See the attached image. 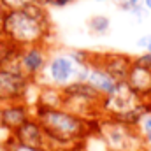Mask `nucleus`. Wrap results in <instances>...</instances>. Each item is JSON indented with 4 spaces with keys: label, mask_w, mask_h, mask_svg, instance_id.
I'll use <instances>...</instances> for the list:
<instances>
[{
    "label": "nucleus",
    "mask_w": 151,
    "mask_h": 151,
    "mask_svg": "<svg viewBox=\"0 0 151 151\" xmlns=\"http://www.w3.org/2000/svg\"><path fill=\"white\" fill-rule=\"evenodd\" d=\"M51 51H53V47L47 44H34V46L19 47V53H18L16 60L12 62V65L16 69H19L28 79L37 81L47 65Z\"/></svg>",
    "instance_id": "obj_6"
},
{
    "label": "nucleus",
    "mask_w": 151,
    "mask_h": 151,
    "mask_svg": "<svg viewBox=\"0 0 151 151\" xmlns=\"http://www.w3.org/2000/svg\"><path fill=\"white\" fill-rule=\"evenodd\" d=\"M137 128H139L146 146H151V111H146L141 116V119L137 121Z\"/></svg>",
    "instance_id": "obj_15"
},
{
    "label": "nucleus",
    "mask_w": 151,
    "mask_h": 151,
    "mask_svg": "<svg viewBox=\"0 0 151 151\" xmlns=\"http://www.w3.org/2000/svg\"><path fill=\"white\" fill-rule=\"evenodd\" d=\"M135 63H137V65H142L144 69H148L151 72V51H146V53L135 56Z\"/></svg>",
    "instance_id": "obj_18"
},
{
    "label": "nucleus",
    "mask_w": 151,
    "mask_h": 151,
    "mask_svg": "<svg viewBox=\"0 0 151 151\" xmlns=\"http://www.w3.org/2000/svg\"><path fill=\"white\" fill-rule=\"evenodd\" d=\"M97 134L104 141L106 148L111 151H141L146 148L137 125L109 116H102L99 119Z\"/></svg>",
    "instance_id": "obj_4"
},
{
    "label": "nucleus",
    "mask_w": 151,
    "mask_h": 151,
    "mask_svg": "<svg viewBox=\"0 0 151 151\" xmlns=\"http://www.w3.org/2000/svg\"><path fill=\"white\" fill-rule=\"evenodd\" d=\"M127 84L141 97L148 95V93H151V72L148 69H144L142 65L134 63V67L128 74V79H127Z\"/></svg>",
    "instance_id": "obj_12"
},
{
    "label": "nucleus",
    "mask_w": 151,
    "mask_h": 151,
    "mask_svg": "<svg viewBox=\"0 0 151 151\" xmlns=\"http://www.w3.org/2000/svg\"><path fill=\"white\" fill-rule=\"evenodd\" d=\"M86 30L91 35H106L111 30V19L106 14H93L86 21Z\"/></svg>",
    "instance_id": "obj_13"
},
{
    "label": "nucleus",
    "mask_w": 151,
    "mask_h": 151,
    "mask_svg": "<svg viewBox=\"0 0 151 151\" xmlns=\"http://www.w3.org/2000/svg\"><path fill=\"white\" fill-rule=\"evenodd\" d=\"M95 2H114V0H95Z\"/></svg>",
    "instance_id": "obj_23"
},
{
    "label": "nucleus",
    "mask_w": 151,
    "mask_h": 151,
    "mask_svg": "<svg viewBox=\"0 0 151 151\" xmlns=\"http://www.w3.org/2000/svg\"><path fill=\"white\" fill-rule=\"evenodd\" d=\"M86 83H90V84H91L97 91H100L104 97L109 95L111 91H114V88L118 86V83H116L106 70H102L100 67H95V65H90L88 76H86Z\"/></svg>",
    "instance_id": "obj_11"
},
{
    "label": "nucleus",
    "mask_w": 151,
    "mask_h": 151,
    "mask_svg": "<svg viewBox=\"0 0 151 151\" xmlns=\"http://www.w3.org/2000/svg\"><path fill=\"white\" fill-rule=\"evenodd\" d=\"M106 151H111V150H106Z\"/></svg>",
    "instance_id": "obj_25"
},
{
    "label": "nucleus",
    "mask_w": 151,
    "mask_h": 151,
    "mask_svg": "<svg viewBox=\"0 0 151 151\" xmlns=\"http://www.w3.org/2000/svg\"><path fill=\"white\" fill-rule=\"evenodd\" d=\"M55 34L49 7L42 4L28 5L21 11H7L4 18V37L14 42L18 47L47 44Z\"/></svg>",
    "instance_id": "obj_1"
},
{
    "label": "nucleus",
    "mask_w": 151,
    "mask_h": 151,
    "mask_svg": "<svg viewBox=\"0 0 151 151\" xmlns=\"http://www.w3.org/2000/svg\"><path fill=\"white\" fill-rule=\"evenodd\" d=\"M5 9H4V5L0 4V37H4V18H5Z\"/></svg>",
    "instance_id": "obj_21"
},
{
    "label": "nucleus",
    "mask_w": 151,
    "mask_h": 151,
    "mask_svg": "<svg viewBox=\"0 0 151 151\" xmlns=\"http://www.w3.org/2000/svg\"><path fill=\"white\" fill-rule=\"evenodd\" d=\"M12 137L18 144L30 148L34 151H47V137L40 127L37 119L34 116H30L25 123H21L14 132Z\"/></svg>",
    "instance_id": "obj_9"
},
{
    "label": "nucleus",
    "mask_w": 151,
    "mask_h": 151,
    "mask_svg": "<svg viewBox=\"0 0 151 151\" xmlns=\"http://www.w3.org/2000/svg\"><path fill=\"white\" fill-rule=\"evenodd\" d=\"M0 4L4 5L5 11H21L28 5L40 4V0H0Z\"/></svg>",
    "instance_id": "obj_17"
},
{
    "label": "nucleus",
    "mask_w": 151,
    "mask_h": 151,
    "mask_svg": "<svg viewBox=\"0 0 151 151\" xmlns=\"http://www.w3.org/2000/svg\"><path fill=\"white\" fill-rule=\"evenodd\" d=\"M30 83L32 79H28L12 63L0 69V106L23 102Z\"/></svg>",
    "instance_id": "obj_8"
},
{
    "label": "nucleus",
    "mask_w": 151,
    "mask_h": 151,
    "mask_svg": "<svg viewBox=\"0 0 151 151\" xmlns=\"http://www.w3.org/2000/svg\"><path fill=\"white\" fill-rule=\"evenodd\" d=\"M150 42H151V35H142V37L137 40V46H139V47H146V49H148Z\"/></svg>",
    "instance_id": "obj_20"
},
{
    "label": "nucleus",
    "mask_w": 151,
    "mask_h": 151,
    "mask_svg": "<svg viewBox=\"0 0 151 151\" xmlns=\"http://www.w3.org/2000/svg\"><path fill=\"white\" fill-rule=\"evenodd\" d=\"M146 51H151V42H150V46H148V49H146Z\"/></svg>",
    "instance_id": "obj_24"
},
{
    "label": "nucleus",
    "mask_w": 151,
    "mask_h": 151,
    "mask_svg": "<svg viewBox=\"0 0 151 151\" xmlns=\"http://www.w3.org/2000/svg\"><path fill=\"white\" fill-rule=\"evenodd\" d=\"M63 93V109L84 118L88 121L100 119L104 116V95L97 91L86 81H76L72 84L62 88Z\"/></svg>",
    "instance_id": "obj_3"
},
{
    "label": "nucleus",
    "mask_w": 151,
    "mask_h": 151,
    "mask_svg": "<svg viewBox=\"0 0 151 151\" xmlns=\"http://www.w3.org/2000/svg\"><path fill=\"white\" fill-rule=\"evenodd\" d=\"M86 65H81L70 53V49H55L47 60V65L42 76L37 79L39 84H47L55 88H65L76 81H86Z\"/></svg>",
    "instance_id": "obj_2"
},
{
    "label": "nucleus",
    "mask_w": 151,
    "mask_h": 151,
    "mask_svg": "<svg viewBox=\"0 0 151 151\" xmlns=\"http://www.w3.org/2000/svg\"><path fill=\"white\" fill-rule=\"evenodd\" d=\"M19 53V47L7 37H0V69L11 65Z\"/></svg>",
    "instance_id": "obj_14"
},
{
    "label": "nucleus",
    "mask_w": 151,
    "mask_h": 151,
    "mask_svg": "<svg viewBox=\"0 0 151 151\" xmlns=\"http://www.w3.org/2000/svg\"><path fill=\"white\" fill-rule=\"evenodd\" d=\"M142 5H144V9L151 11V0H142Z\"/></svg>",
    "instance_id": "obj_22"
},
{
    "label": "nucleus",
    "mask_w": 151,
    "mask_h": 151,
    "mask_svg": "<svg viewBox=\"0 0 151 151\" xmlns=\"http://www.w3.org/2000/svg\"><path fill=\"white\" fill-rule=\"evenodd\" d=\"M135 63V58L119 51H91L90 65L100 67L116 83H127L128 74Z\"/></svg>",
    "instance_id": "obj_7"
},
{
    "label": "nucleus",
    "mask_w": 151,
    "mask_h": 151,
    "mask_svg": "<svg viewBox=\"0 0 151 151\" xmlns=\"http://www.w3.org/2000/svg\"><path fill=\"white\" fill-rule=\"evenodd\" d=\"M118 5H119V9H123L134 16H141L144 12L142 0H118Z\"/></svg>",
    "instance_id": "obj_16"
},
{
    "label": "nucleus",
    "mask_w": 151,
    "mask_h": 151,
    "mask_svg": "<svg viewBox=\"0 0 151 151\" xmlns=\"http://www.w3.org/2000/svg\"><path fill=\"white\" fill-rule=\"evenodd\" d=\"M146 111L148 109L142 104L141 95L135 93L127 83H118L114 91L106 95L104 99V116L121 119L132 125H137V121Z\"/></svg>",
    "instance_id": "obj_5"
},
{
    "label": "nucleus",
    "mask_w": 151,
    "mask_h": 151,
    "mask_svg": "<svg viewBox=\"0 0 151 151\" xmlns=\"http://www.w3.org/2000/svg\"><path fill=\"white\" fill-rule=\"evenodd\" d=\"M76 0H47V7L49 9H63V7H67V5H70V4H74Z\"/></svg>",
    "instance_id": "obj_19"
},
{
    "label": "nucleus",
    "mask_w": 151,
    "mask_h": 151,
    "mask_svg": "<svg viewBox=\"0 0 151 151\" xmlns=\"http://www.w3.org/2000/svg\"><path fill=\"white\" fill-rule=\"evenodd\" d=\"M30 116H32V107L27 106L25 102H14V104L0 106V125L9 128L11 132H14Z\"/></svg>",
    "instance_id": "obj_10"
}]
</instances>
